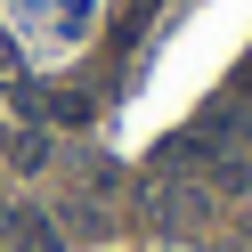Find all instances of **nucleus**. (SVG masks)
<instances>
[{
    "instance_id": "f257e3e1",
    "label": "nucleus",
    "mask_w": 252,
    "mask_h": 252,
    "mask_svg": "<svg viewBox=\"0 0 252 252\" xmlns=\"http://www.w3.org/2000/svg\"><path fill=\"white\" fill-rule=\"evenodd\" d=\"M147 220H155V228H195V220H203V187L155 179V187H147Z\"/></svg>"
},
{
    "instance_id": "f03ea898",
    "label": "nucleus",
    "mask_w": 252,
    "mask_h": 252,
    "mask_svg": "<svg viewBox=\"0 0 252 252\" xmlns=\"http://www.w3.org/2000/svg\"><path fill=\"white\" fill-rule=\"evenodd\" d=\"M8 163H17V171H41V163H49V130H25V138H17V155H8Z\"/></svg>"
},
{
    "instance_id": "7ed1b4c3",
    "label": "nucleus",
    "mask_w": 252,
    "mask_h": 252,
    "mask_svg": "<svg viewBox=\"0 0 252 252\" xmlns=\"http://www.w3.org/2000/svg\"><path fill=\"white\" fill-rule=\"evenodd\" d=\"M0 82H17V49H8V41H0Z\"/></svg>"
}]
</instances>
